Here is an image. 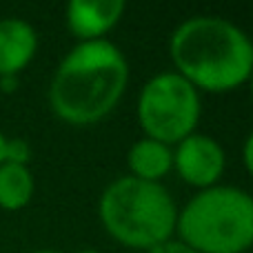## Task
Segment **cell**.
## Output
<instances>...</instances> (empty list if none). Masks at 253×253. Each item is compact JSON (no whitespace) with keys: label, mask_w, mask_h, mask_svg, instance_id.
I'll list each match as a JSON object with an SVG mask.
<instances>
[{"label":"cell","mask_w":253,"mask_h":253,"mask_svg":"<svg viewBox=\"0 0 253 253\" xmlns=\"http://www.w3.org/2000/svg\"><path fill=\"white\" fill-rule=\"evenodd\" d=\"M38 51V34L27 20H0V78L18 76Z\"/></svg>","instance_id":"obj_8"},{"label":"cell","mask_w":253,"mask_h":253,"mask_svg":"<svg viewBox=\"0 0 253 253\" xmlns=\"http://www.w3.org/2000/svg\"><path fill=\"white\" fill-rule=\"evenodd\" d=\"M34 253H62V251H56V249H40V251H34Z\"/></svg>","instance_id":"obj_16"},{"label":"cell","mask_w":253,"mask_h":253,"mask_svg":"<svg viewBox=\"0 0 253 253\" xmlns=\"http://www.w3.org/2000/svg\"><path fill=\"white\" fill-rule=\"evenodd\" d=\"M34 196V175L27 165H0V207L18 211L29 205Z\"/></svg>","instance_id":"obj_10"},{"label":"cell","mask_w":253,"mask_h":253,"mask_svg":"<svg viewBox=\"0 0 253 253\" xmlns=\"http://www.w3.org/2000/svg\"><path fill=\"white\" fill-rule=\"evenodd\" d=\"M78 253H100V251H96V249H80Z\"/></svg>","instance_id":"obj_17"},{"label":"cell","mask_w":253,"mask_h":253,"mask_svg":"<svg viewBox=\"0 0 253 253\" xmlns=\"http://www.w3.org/2000/svg\"><path fill=\"white\" fill-rule=\"evenodd\" d=\"M175 74L205 93H229L249 83L253 40L236 22L220 16H193L169 38Z\"/></svg>","instance_id":"obj_2"},{"label":"cell","mask_w":253,"mask_h":253,"mask_svg":"<svg viewBox=\"0 0 253 253\" xmlns=\"http://www.w3.org/2000/svg\"><path fill=\"white\" fill-rule=\"evenodd\" d=\"M242 160H245V167L249 171V175L253 178V131L247 135L245 147H242Z\"/></svg>","instance_id":"obj_13"},{"label":"cell","mask_w":253,"mask_h":253,"mask_svg":"<svg viewBox=\"0 0 253 253\" xmlns=\"http://www.w3.org/2000/svg\"><path fill=\"white\" fill-rule=\"evenodd\" d=\"M31 158V149L27 144V140L22 138H7L4 142V162H11V165H27Z\"/></svg>","instance_id":"obj_11"},{"label":"cell","mask_w":253,"mask_h":253,"mask_svg":"<svg viewBox=\"0 0 253 253\" xmlns=\"http://www.w3.org/2000/svg\"><path fill=\"white\" fill-rule=\"evenodd\" d=\"M4 142H7V138L0 133V165L4 162Z\"/></svg>","instance_id":"obj_15"},{"label":"cell","mask_w":253,"mask_h":253,"mask_svg":"<svg viewBox=\"0 0 253 253\" xmlns=\"http://www.w3.org/2000/svg\"><path fill=\"white\" fill-rule=\"evenodd\" d=\"M98 215L109 238L129 249L149 251L173 238L178 207L162 182L123 175L102 191Z\"/></svg>","instance_id":"obj_3"},{"label":"cell","mask_w":253,"mask_h":253,"mask_svg":"<svg viewBox=\"0 0 253 253\" xmlns=\"http://www.w3.org/2000/svg\"><path fill=\"white\" fill-rule=\"evenodd\" d=\"M173 169L180 180L196 189H211L220 182L227 169V153L215 138L205 133H191L175 144Z\"/></svg>","instance_id":"obj_6"},{"label":"cell","mask_w":253,"mask_h":253,"mask_svg":"<svg viewBox=\"0 0 253 253\" xmlns=\"http://www.w3.org/2000/svg\"><path fill=\"white\" fill-rule=\"evenodd\" d=\"M126 83V58L111 40L78 42L53 74L49 105L67 125H96L118 107Z\"/></svg>","instance_id":"obj_1"},{"label":"cell","mask_w":253,"mask_h":253,"mask_svg":"<svg viewBox=\"0 0 253 253\" xmlns=\"http://www.w3.org/2000/svg\"><path fill=\"white\" fill-rule=\"evenodd\" d=\"M123 0H74L67 4V27L78 42L102 40L123 18Z\"/></svg>","instance_id":"obj_7"},{"label":"cell","mask_w":253,"mask_h":253,"mask_svg":"<svg viewBox=\"0 0 253 253\" xmlns=\"http://www.w3.org/2000/svg\"><path fill=\"white\" fill-rule=\"evenodd\" d=\"M249 87H251V98H253V71H251V76H249Z\"/></svg>","instance_id":"obj_18"},{"label":"cell","mask_w":253,"mask_h":253,"mask_svg":"<svg viewBox=\"0 0 253 253\" xmlns=\"http://www.w3.org/2000/svg\"><path fill=\"white\" fill-rule=\"evenodd\" d=\"M178 240L198 253H245L253 247V196L215 184L198 191L175 222Z\"/></svg>","instance_id":"obj_4"},{"label":"cell","mask_w":253,"mask_h":253,"mask_svg":"<svg viewBox=\"0 0 253 253\" xmlns=\"http://www.w3.org/2000/svg\"><path fill=\"white\" fill-rule=\"evenodd\" d=\"M126 167L133 178L144 182H160L173 169V149L151 138H140L126 153Z\"/></svg>","instance_id":"obj_9"},{"label":"cell","mask_w":253,"mask_h":253,"mask_svg":"<svg viewBox=\"0 0 253 253\" xmlns=\"http://www.w3.org/2000/svg\"><path fill=\"white\" fill-rule=\"evenodd\" d=\"M147 253H198V251L191 249L189 245H184V242L178 240V238H171V240H167V242H162V245L149 249Z\"/></svg>","instance_id":"obj_12"},{"label":"cell","mask_w":253,"mask_h":253,"mask_svg":"<svg viewBox=\"0 0 253 253\" xmlns=\"http://www.w3.org/2000/svg\"><path fill=\"white\" fill-rule=\"evenodd\" d=\"M0 89H2L4 93H11L18 89V76H2L0 78Z\"/></svg>","instance_id":"obj_14"},{"label":"cell","mask_w":253,"mask_h":253,"mask_svg":"<svg viewBox=\"0 0 253 253\" xmlns=\"http://www.w3.org/2000/svg\"><path fill=\"white\" fill-rule=\"evenodd\" d=\"M202 116L200 91L175 71H162L144 83L138 96V123L144 138L178 144L191 133Z\"/></svg>","instance_id":"obj_5"}]
</instances>
